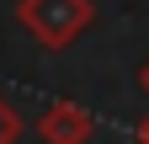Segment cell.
Listing matches in <instances>:
<instances>
[{"label": "cell", "instance_id": "3957f363", "mask_svg": "<svg viewBox=\"0 0 149 144\" xmlns=\"http://www.w3.org/2000/svg\"><path fill=\"white\" fill-rule=\"evenodd\" d=\"M16 139H22V112L0 96V144H16Z\"/></svg>", "mask_w": 149, "mask_h": 144}, {"label": "cell", "instance_id": "5b68a950", "mask_svg": "<svg viewBox=\"0 0 149 144\" xmlns=\"http://www.w3.org/2000/svg\"><path fill=\"white\" fill-rule=\"evenodd\" d=\"M139 80H144V91H149V69H144V75H139Z\"/></svg>", "mask_w": 149, "mask_h": 144}, {"label": "cell", "instance_id": "7a4b0ae2", "mask_svg": "<svg viewBox=\"0 0 149 144\" xmlns=\"http://www.w3.org/2000/svg\"><path fill=\"white\" fill-rule=\"evenodd\" d=\"M91 134H96V117L80 101H53L37 117V139L43 144H91Z\"/></svg>", "mask_w": 149, "mask_h": 144}, {"label": "cell", "instance_id": "277c9868", "mask_svg": "<svg viewBox=\"0 0 149 144\" xmlns=\"http://www.w3.org/2000/svg\"><path fill=\"white\" fill-rule=\"evenodd\" d=\"M133 144H149V117H139V128H133Z\"/></svg>", "mask_w": 149, "mask_h": 144}, {"label": "cell", "instance_id": "6da1fadb", "mask_svg": "<svg viewBox=\"0 0 149 144\" xmlns=\"http://www.w3.org/2000/svg\"><path fill=\"white\" fill-rule=\"evenodd\" d=\"M16 22L43 48H69L96 22V6H91V0H16Z\"/></svg>", "mask_w": 149, "mask_h": 144}]
</instances>
